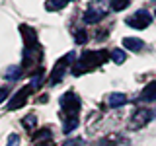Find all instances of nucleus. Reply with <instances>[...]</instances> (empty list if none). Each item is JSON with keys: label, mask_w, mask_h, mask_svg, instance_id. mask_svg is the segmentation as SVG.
<instances>
[{"label": "nucleus", "mask_w": 156, "mask_h": 146, "mask_svg": "<svg viewBox=\"0 0 156 146\" xmlns=\"http://www.w3.org/2000/svg\"><path fill=\"white\" fill-rule=\"evenodd\" d=\"M154 16H156V10H154Z\"/></svg>", "instance_id": "17"}, {"label": "nucleus", "mask_w": 156, "mask_h": 146, "mask_svg": "<svg viewBox=\"0 0 156 146\" xmlns=\"http://www.w3.org/2000/svg\"><path fill=\"white\" fill-rule=\"evenodd\" d=\"M35 146H49V142L45 140V142H39V144H35Z\"/></svg>", "instance_id": "16"}, {"label": "nucleus", "mask_w": 156, "mask_h": 146, "mask_svg": "<svg viewBox=\"0 0 156 146\" xmlns=\"http://www.w3.org/2000/svg\"><path fill=\"white\" fill-rule=\"evenodd\" d=\"M123 47L129 49V51H140L144 47V41L143 39H136V37H125L123 39Z\"/></svg>", "instance_id": "6"}, {"label": "nucleus", "mask_w": 156, "mask_h": 146, "mask_svg": "<svg viewBox=\"0 0 156 146\" xmlns=\"http://www.w3.org/2000/svg\"><path fill=\"white\" fill-rule=\"evenodd\" d=\"M76 41H80V43H84V41H86V33H84V31H80V33H76Z\"/></svg>", "instance_id": "15"}, {"label": "nucleus", "mask_w": 156, "mask_h": 146, "mask_svg": "<svg viewBox=\"0 0 156 146\" xmlns=\"http://www.w3.org/2000/svg\"><path fill=\"white\" fill-rule=\"evenodd\" d=\"M23 125H26V127H33V125H35V117H33V115H27L26 119H23Z\"/></svg>", "instance_id": "13"}, {"label": "nucleus", "mask_w": 156, "mask_h": 146, "mask_svg": "<svg viewBox=\"0 0 156 146\" xmlns=\"http://www.w3.org/2000/svg\"><path fill=\"white\" fill-rule=\"evenodd\" d=\"M8 94H10V90H8L6 86H4V88H0V101H4V99H6Z\"/></svg>", "instance_id": "14"}, {"label": "nucleus", "mask_w": 156, "mask_h": 146, "mask_svg": "<svg viewBox=\"0 0 156 146\" xmlns=\"http://www.w3.org/2000/svg\"><path fill=\"white\" fill-rule=\"evenodd\" d=\"M111 58H113V62L115 64H123L125 62V58H127V55L123 51H121V49H115L113 53H111Z\"/></svg>", "instance_id": "11"}, {"label": "nucleus", "mask_w": 156, "mask_h": 146, "mask_svg": "<svg viewBox=\"0 0 156 146\" xmlns=\"http://www.w3.org/2000/svg\"><path fill=\"white\" fill-rule=\"evenodd\" d=\"M31 92H33V88L31 86H26V88H22V90H20L18 92V94L16 96H14L12 97V101H10V109H20V107H23V105H26V101H27V96L29 94H31Z\"/></svg>", "instance_id": "4"}, {"label": "nucleus", "mask_w": 156, "mask_h": 146, "mask_svg": "<svg viewBox=\"0 0 156 146\" xmlns=\"http://www.w3.org/2000/svg\"><path fill=\"white\" fill-rule=\"evenodd\" d=\"M104 16H105V12H101V10H86L84 22L86 23H96V22H100Z\"/></svg>", "instance_id": "8"}, {"label": "nucleus", "mask_w": 156, "mask_h": 146, "mask_svg": "<svg viewBox=\"0 0 156 146\" xmlns=\"http://www.w3.org/2000/svg\"><path fill=\"white\" fill-rule=\"evenodd\" d=\"M105 61H107V53L105 51H88V53H84V55L78 58V62L74 64V68H72V74L82 76L84 72L100 66L101 62H105Z\"/></svg>", "instance_id": "1"}, {"label": "nucleus", "mask_w": 156, "mask_h": 146, "mask_svg": "<svg viewBox=\"0 0 156 146\" xmlns=\"http://www.w3.org/2000/svg\"><path fill=\"white\" fill-rule=\"evenodd\" d=\"M140 99L143 101H154L156 99V82H150V84L144 88L143 94H140Z\"/></svg>", "instance_id": "7"}, {"label": "nucleus", "mask_w": 156, "mask_h": 146, "mask_svg": "<svg viewBox=\"0 0 156 146\" xmlns=\"http://www.w3.org/2000/svg\"><path fill=\"white\" fill-rule=\"evenodd\" d=\"M150 117H152V113H150L148 109H144V107H143V109H139L133 115V119H131V121H133V127H135V129H139V127L146 125L150 121Z\"/></svg>", "instance_id": "5"}, {"label": "nucleus", "mask_w": 156, "mask_h": 146, "mask_svg": "<svg viewBox=\"0 0 156 146\" xmlns=\"http://www.w3.org/2000/svg\"><path fill=\"white\" fill-rule=\"evenodd\" d=\"M125 101H127L125 94H111L109 96V105L111 107H121V105H125Z\"/></svg>", "instance_id": "9"}, {"label": "nucleus", "mask_w": 156, "mask_h": 146, "mask_svg": "<svg viewBox=\"0 0 156 146\" xmlns=\"http://www.w3.org/2000/svg\"><path fill=\"white\" fill-rule=\"evenodd\" d=\"M68 2H72V0H49L45 4V8L47 10H61V8H65Z\"/></svg>", "instance_id": "10"}, {"label": "nucleus", "mask_w": 156, "mask_h": 146, "mask_svg": "<svg viewBox=\"0 0 156 146\" xmlns=\"http://www.w3.org/2000/svg\"><path fill=\"white\" fill-rule=\"evenodd\" d=\"M61 105H62V111H65L68 117H76V113L80 111V99H78L72 92H68L61 99Z\"/></svg>", "instance_id": "3"}, {"label": "nucleus", "mask_w": 156, "mask_h": 146, "mask_svg": "<svg viewBox=\"0 0 156 146\" xmlns=\"http://www.w3.org/2000/svg\"><path fill=\"white\" fill-rule=\"evenodd\" d=\"M129 6V0H111V10L113 12H121Z\"/></svg>", "instance_id": "12"}, {"label": "nucleus", "mask_w": 156, "mask_h": 146, "mask_svg": "<svg viewBox=\"0 0 156 146\" xmlns=\"http://www.w3.org/2000/svg\"><path fill=\"white\" fill-rule=\"evenodd\" d=\"M150 22H152V16H150L146 10H139V12H135L131 18L125 19V23L133 29H146L150 26Z\"/></svg>", "instance_id": "2"}]
</instances>
